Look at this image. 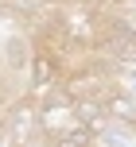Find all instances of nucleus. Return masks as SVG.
<instances>
[{
  "mask_svg": "<svg viewBox=\"0 0 136 147\" xmlns=\"http://www.w3.org/2000/svg\"><path fill=\"white\" fill-rule=\"evenodd\" d=\"M74 124L82 128H93V132H105L109 128V116H105V105H101V97H78L74 101Z\"/></svg>",
  "mask_w": 136,
  "mask_h": 147,
  "instance_id": "1",
  "label": "nucleus"
},
{
  "mask_svg": "<svg viewBox=\"0 0 136 147\" xmlns=\"http://www.w3.org/2000/svg\"><path fill=\"white\" fill-rule=\"evenodd\" d=\"M31 43L27 39H12V43H8V62H12V70H27L31 66Z\"/></svg>",
  "mask_w": 136,
  "mask_h": 147,
  "instance_id": "3",
  "label": "nucleus"
},
{
  "mask_svg": "<svg viewBox=\"0 0 136 147\" xmlns=\"http://www.w3.org/2000/svg\"><path fill=\"white\" fill-rule=\"evenodd\" d=\"M51 147H97V132L93 128H82V124H70L62 136H54Z\"/></svg>",
  "mask_w": 136,
  "mask_h": 147,
  "instance_id": "2",
  "label": "nucleus"
},
{
  "mask_svg": "<svg viewBox=\"0 0 136 147\" xmlns=\"http://www.w3.org/2000/svg\"><path fill=\"white\" fill-rule=\"evenodd\" d=\"M97 147H105V143H101V140H97Z\"/></svg>",
  "mask_w": 136,
  "mask_h": 147,
  "instance_id": "4",
  "label": "nucleus"
}]
</instances>
